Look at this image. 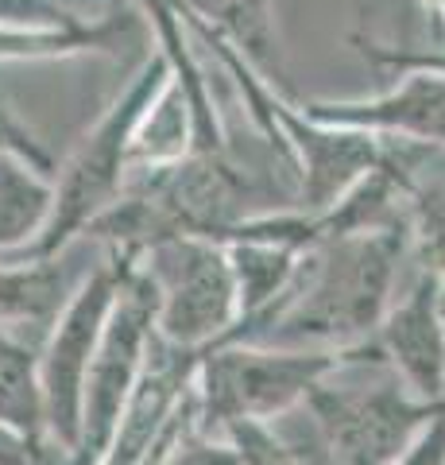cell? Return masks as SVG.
<instances>
[{
  "instance_id": "6da1fadb",
  "label": "cell",
  "mask_w": 445,
  "mask_h": 465,
  "mask_svg": "<svg viewBox=\"0 0 445 465\" xmlns=\"http://www.w3.org/2000/svg\"><path fill=\"white\" fill-rule=\"evenodd\" d=\"M411 260L407 222L318 241L271 307L225 341L279 349H361L395 307L399 268ZM221 341V345H225Z\"/></svg>"
},
{
  "instance_id": "7a4b0ae2",
  "label": "cell",
  "mask_w": 445,
  "mask_h": 465,
  "mask_svg": "<svg viewBox=\"0 0 445 465\" xmlns=\"http://www.w3.org/2000/svg\"><path fill=\"white\" fill-rule=\"evenodd\" d=\"M170 78V63L163 51H151L128 85L109 101V109L85 128L82 140L54 171V213L43 237L12 256L8 264H35V260H59L70 244L90 232L112 202H121L128 174H132V136L143 109L151 105Z\"/></svg>"
},
{
  "instance_id": "3957f363",
  "label": "cell",
  "mask_w": 445,
  "mask_h": 465,
  "mask_svg": "<svg viewBox=\"0 0 445 465\" xmlns=\"http://www.w3.org/2000/svg\"><path fill=\"white\" fill-rule=\"evenodd\" d=\"M349 349H279L252 341H225L206 349L198 369L202 423L225 434L233 423H276L306 407L314 388L341 369Z\"/></svg>"
},
{
  "instance_id": "277c9868",
  "label": "cell",
  "mask_w": 445,
  "mask_h": 465,
  "mask_svg": "<svg viewBox=\"0 0 445 465\" xmlns=\"http://www.w3.org/2000/svg\"><path fill=\"white\" fill-rule=\"evenodd\" d=\"M306 411L329 465H399L445 407L411 396L392 369H380L372 381H353L349 349L341 369L314 388Z\"/></svg>"
},
{
  "instance_id": "5b68a950",
  "label": "cell",
  "mask_w": 445,
  "mask_h": 465,
  "mask_svg": "<svg viewBox=\"0 0 445 465\" xmlns=\"http://www.w3.org/2000/svg\"><path fill=\"white\" fill-rule=\"evenodd\" d=\"M136 268V256L109 252L105 264L85 272V280L70 295L63 314L54 318L51 333L39 345V384H43V411H47V434L51 442L70 454L82 439V396L90 381L93 357L102 349L105 326L112 318L128 275Z\"/></svg>"
},
{
  "instance_id": "8992f818",
  "label": "cell",
  "mask_w": 445,
  "mask_h": 465,
  "mask_svg": "<svg viewBox=\"0 0 445 465\" xmlns=\"http://www.w3.org/2000/svg\"><path fill=\"white\" fill-rule=\"evenodd\" d=\"M155 287V330L182 349L221 345L240 322V291L228 249L209 237L155 241L136 260Z\"/></svg>"
},
{
  "instance_id": "52a82bcc",
  "label": "cell",
  "mask_w": 445,
  "mask_h": 465,
  "mask_svg": "<svg viewBox=\"0 0 445 465\" xmlns=\"http://www.w3.org/2000/svg\"><path fill=\"white\" fill-rule=\"evenodd\" d=\"M151 341H155V287L148 283V275L140 268H132L117 307H112L102 349H97V357H93L90 381H85L82 439L66 465H102L105 461L112 434L121 427L124 403L136 391L143 365H148Z\"/></svg>"
},
{
  "instance_id": "ba28073f",
  "label": "cell",
  "mask_w": 445,
  "mask_h": 465,
  "mask_svg": "<svg viewBox=\"0 0 445 465\" xmlns=\"http://www.w3.org/2000/svg\"><path fill=\"white\" fill-rule=\"evenodd\" d=\"M314 121L361 128L387 140H407L430 152H445V78L426 70L395 74V85L372 97H314L298 101Z\"/></svg>"
},
{
  "instance_id": "9c48e42d",
  "label": "cell",
  "mask_w": 445,
  "mask_h": 465,
  "mask_svg": "<svg viewBox=\"0 0 445 465\" xmlns=\"http://www.w3.org/2000/svg\"><path fill=\"white\" fill-rule=\"evenodd\" d=\"M372 349L411 396L445 407V322L434 275L414 272V283L387 311Z\"/></svg>"
},
{
  "instance_id": "30bf717a",
  "label": "cell",
  "mask_w": 445,
  "mask_h": 465,
  "mask_svg": "<svg viewBox=\"0 0 445 465\" xmlns=\"http://www.w3.org/2000/svg\"><path fill=\"white\" fill-rule=\"evenodd\" d=\"M202 357H206V349H182L175 341L160 338V330H155L148 365H143L140 384L124 403L121 427L112 434V446L102 465H143L148 461L151 446L160 442L163 427L170 423V415L179 411L186 391L198 384Z\"/></svg>"
},
{
  "instance_id": "8fae6325",
  "label": "cell",
  "mask_w": 445,
  "mask_h": 465,
  "mask_svg": "<svg viewBox=\"0 0 445 465\" xmlns=\"http://www.w3.org/2000/svg\"><path fill=\"white\" fill-rule=\"evenodd\" d=\"M85 280V272H74L59 260H35V264H8L0 260V330L24 333L35 345L51 333L54 318L63 314L70 295Z\"/></svg>"
},
{
  "instance_id": "7c38bea8",
  "label": "cell",
  "mask_w": 445,
  "mask_h": 465,
  "mask_svg": "<svg viewBox=\"0 0 445 465\" xmlns=\"http://www.w3.org/2000/svg\"><path fill=\"white\" fill-rule=\"evenodd\" d=\"M186 20L209 27L283 90V39L276 0H179Z\"/></svg>"
},
{
  "instance_id": "4fadbf2b",
  "label": "cell",
  "mask_w": 445,
  "mask_h": 465,
  "mask_svg": "<svg viewBox=\"0 0 445 465\" xmlns=\"http://www.w3.org/2000/svg\"><path fill=\"white\" fill-rule=\"evenodd\" d=\"M54 213V174L0 148V260L20 256L43 237Z\"/></svg>"
},
{
  "instance_id": "5bb4252c",
  "label": "cell",
  "mask_w": 445,
  "mask_h": 465,
  "mask_svg": "<svg viewBox=\"0 0 445 465\" xmlns=\"http://www.w3.org/2000/svg\"><path fill=\"white\" fill-rule=\"evenodd\" d=\"M0 423L32 434L35 442H51L39 384V345L8 330H0Z\"/></svg>"
},
{
  "instance_id": "9a60e30c",
  "label": "cell",
  "mask_w": 445,
  "mask_h": 465,
  "mask_svg": "<svg viewBox=\"0 0 445 465\" xmlns=\"http://www.w3.org/2000/svg\"><path fill=\"white\" fill-rule=\"evenodd\" d=\"M194 155V113L186 101L182 85L175 74L167 78L160 97L143 109L136 136H132V171H148V167H167L179 159Z\"/></svg>"
},
{
  "instance_id": "2e32d148",
  "label": "cell",
  "mask_w": 445,
  "mask_h": 465,
  "mask_svg": "<svg viewBox=\"0 0 445 465\" xmlns=\"http://www.w3.org/2000/svg\"><path fill=\"white\" fill-rule=\"evenodd\" d=\"M132 20L109 16L90 20L74 32H12L0 27V63H51V58H78V54H117L121 43L132 35Z\"/></svg>"
},
{
  "instance_id": "e0dca14e",
  "label": "cell",
  "mask_w": 445,
  "mask_h": 465,
  "mask_svg": "<svg viewBox=\"0 0 445 465\" xmlns=\"http://www.w3.org/2000/svg\"><path fill=\"white\" fill-rule=\"evenodd\" d=\"M407 241L414 272L445 280V179L419 171L407 194Z\"/></svg>"
},
{
  "instance_id": "ac0fdd59",
  "label": "cell",
  "mask_w": 445,
  "mask_h": 465,
  "mask_svg": "<svg viewBox=\"0 0 445 465\" xmlns=\"http://www.w3.org/2000/svg\"><path fill=\"white\" fill-rule=\"evenodd\" d=\"M225 439L237 446L240 465H306L271 423H233L225 427Z\"/></svg>"
},
{
  "instance_id": "d6986e66",
  "label": "cell",
  "mask_w": 445,
  "mask_h": 465,
  "mask_svg": "<svg viewBox=\"0 0 445 465\" xmlns=\"http://www.w3.org/2000/svg\"><path fill=\"white\" fill-rule=\"evenodd\" d=\"M90 20L70 12L59 0H0V27L12 32H74Z\"/></svg>"
},
{
  "instance_id": "ffe728a7",
  "label": "cell",
  "mask_w": 445,
  "mask_h": 465,
  "mask_svg": "<svg viewBox=\"0 0 445 465\" xmlns=\"http://www.w3.org/2000/svg\"><path fill=\"white\" fill-rule=\"evenodd\" d=\"M0 465H66V450L35 442L32 434L0 423Z\"/></svg>"
},
{
  "instance_id": "44dd1931",
  "label": "cell",
  "mask_w": 445,
  "mask_h": 465,
  "mask_svg": "<svg viewBox=\"0 0 445 465\" xmlns=\"http://www.w3.org/2000/svg\"><path fill=\"white\" fill-rule=\"evenodd\" d=\"M0 143H5L8 152H16V155H24V159H32L35 167H43V171H59V163H54V155L43 148V143L32 136V128H27L16 113H12L5 101H0Z\"/></svg>"
},
{
  "instance_id": "7402d4cb",
  "label": "cell",
  "mask_w": 445,
  "mask_h": 465,
  "mask_svg": "<svg viewBox=\"0 0 445 465\" xmlns=\"http://www.w3.org/2000/svg\"><path fill=\"white\" fill-rule=\"evenodd\" d=\"M438 311H441V322H445V280H438Z\"/></svg>"
},
{
  "instance_id": "603a6c76",
  "label": "cell",
  "mask_w": 445,
  "mask_h": 465,
  "mask_svg": "<svg viewBox=\"0 0 445 465\" xmlns=\"http://www.w3.org/2000/svg\"><path fill=\"white\" fill-rule=\"evenodd\" d=\"M426 5H430V8H434V12H438V20L445 24V0H426Z\"/></svg>"
},
{
  "instance_id": "cb8c5ba5",
  "label": "cell",
  "mask_w": 445,
  "mask_h": 465,
  "mask_svg": "<svg viewBox=\"0 0 445 465\" xmlns=\"http://www.w3.org/2000/svg\"><path fill=\"white\" fill-rule=\"evenodd\" d=\"M0 148H5V143H0Z\"/></svg>"
}]
</instances>
